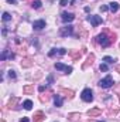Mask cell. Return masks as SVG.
Returning <instances> with one entry per match:
<instances>
[{
    "instance_id": "obj_30",
    "label": "cell",
    "mask_w": 120,
    "mask_h": 122,
    "mask_svg": "<svg viewBox=\"0 0 120 122\" xmlns=\"http://www.w3.org/2000/svg\"><path fill=\"white\" fill-rule=\"evenodd\" d=\"M66 54V50L65 48H60V56H65Z\"/></svg>"
},
{
    "instance_id": "obj_31",
    "label": "cell",
    "mask_w": 120,
    "mask_h": 122,
    "mask_svg": "<svg viewBox=\"0 0 120 122\" xmlns=\"http://www.w3.org/2000/svg\"><path fill=\"white\" fill-rule=\"evenodd\" d=\"M60 4H61V6H66V4H68V0H61Z\"/></svg>"
},
{
    "instance_id": "obj_24",
    "label": "cell",
    "mask_w": 120,
    "mask_h": 122,
    "mask_svg": "<svg viewBox=\"0 0 120 122\" xmlns=\"http://www.w3.org/2000/svg\"><path fill=\"white\" fill-rule=\"evenodd\" d=\"M99 68H100V71H103V72H106V71L109 70V67H107V64H106V62L100 64V67H99Z\"/></svg>"
},
{
    "instance_id": "obj_11",
    "label": "cell",
    "mask_w": 120,
    "mask_h": 122,
    "mask_svg": "<svg viewBox=\"0 0 120 122\" xmlns=\"http://www.w3.org/2000/svg\"><path fill=\"white\" fill-rule=\"evenodd\" d=\"M120 4L117 3V1H112V3H109V10L112 11V13H116L117 10H119Z\"/></svg>"
},
{
    "instance_id": "obj_4",
    "label": "cell",
    "mask_w": 120,
    "mask_h": 122,
    "mask_svg": "<svg viewBox=\"0 0 120 122\" xmlns=\"http://www.w3.org/2000/svg\"><path fill=\"white\" fill-rule=\"evenodd\" d=\"M86 20L89 21L93 27H97L99 24H102V23H103V20H102V17H100V16H93V14H92V16H88V17H86Z\"/></svg>"
},
{
    "instance_id": "obj_33",
    "label": "cell",
    "mask_w": 120,
    "mask_h": 122,
    "mask_svg": "<svg viewBox=\"0 0 120 122\" xmlns=\"http://www.w3.org/2000/svg\"><path fill=\"white\" fill-rule=\"evenodd\" d=\"M20 122H30V121H28V118H27V117H24V118H21V119H20Z\"/></svg>"
},
{
    "instance_id": "obj_36",
    "label": "cell",
    "mask_w": 120,
    "mask_h": 122,
    "mask_svg": "<svg viewBox=\"0 0 120 122\" xmlns=\"http://www.w3.org/2000/svg\"><path fill=\"white\" fill-rule=\"evenodd\" d=\"M116 71H117V72H120V65H117V68H116Z\"/></svg>"
},
{
    "instance_id": "obj_27",
    "label": "cell",
    "mask_w": 120,
    "mask_h": 122,
    "mask_svg": "<svg viewBox=\"0 0 120 122\" xmlns=\"http://www.w3.org/2000/svg\"><path fill=\"white\" fill-rule=\"evenodd\" d=\"M78 117H79V114H71V115H69V118H72V121H75Z\"/></svg>"
},
{
    "instance_id": "obj_29",
    "label": "cell",
    "mask_w": 120,
    "mask_h": 122,
    "mask_svg": "<svg viewBox=\"0 0 120 122\" xmlns=\"http://www.w3.org/2000/svg\"><path fill=\"white\" fill-rule=\"evenodd\" d=\"M45 88H47L45 85H40V87H38V91H40V92H44V91H45Z\"/></svg>"
},
{
    "instance_id": "obj_18",
    "label": "cell",
    "mask_w": 120,
    "mask_h": 122,
    "mask_svg": "<svg viewBox=\"0 0 120 122\" xmlns=\"http://www.w3.org/2000/svg\"><path fill=\"white\" fill-rule=\"evenodd\" d=\"M61 92H62V94H65L68 98H72V97H74V91H72V90H65V88H62Z\"/></svg>"
},
{
    "instance_id": "obj_14",
    "label": "cell",
    "mask_w": 120,
    "mask_h": 122,
    "mask_svg": "<svg viewBox=\"0 0 120 122\" xmlns=\"http://www.w3.org/2000/svg\"><path fill=\"white\" fill-rule=\"evenodd\" d=\"M44 118H45V115H44L41 111H38V112L34 115V119H32V121H34V122H42V121H44Z\"/></svg>"
},
{
    "instance_id": "obj_7",
    "label": "cell",
    "mask_w": 120,
    "mask_h": 122,
    "mask_svg": "<svg viewBox=\"0 0 120 122\" xmlns=\"http://www.w3.org/2000/svg\"><path fill=\"white\" fill-rule=\"evenodd\" d=\"M61 20H62L64 23H71V21L75 20V14L68 13V11H64V13L61 14Z\"/></svg>"
},
{
    "instance_id": "obj_21",
    "label": "cell",
    "mask_w": 120,
    "mask_h": 122,
    "mask_svg": "<svg viewBox=\"0 0 120 122\" xmlns=\"http://www.w3.org/2000/svg\"><path fill=\"white\" fill-rule=\"evenodd\" d=\"M7 75H9V78H10V80H16V78H17V74H16V71H14V70H9Z\"/></svg>"
},
{
    "instance_id": "obj_13",
    "label": "cell",
    "mask_w": 120,
    "mask_h": 122,
    "mask_svg": "<svg viewBox=\"0 0 120 122\" xmlns=\"http://www.w3.org/2000/svg\"><path fill=\"white\" fill-rule=\"evenodd\" d=\"M100 112H102L100 108H92V109L88 111V115L89 117H97V115H100Z\"/></svg>"
},
{
    "instance_id": "obj_22",
    "label": "cell",
    "mask_w": 120,
    "mask_h": 122,
    "mask_svg": "<svg viewBox=\"0 0 120 122\" xmlns=\"http://www.w3.org/2000/svg\"><path fill=\"white\" fill-rule=\"evenodd\" d=\"M23 91L26 92V94H30V92L34 91V85H26V87L23 88Z\"/></svg>"
},
{
    "instance_id": "obj_35",
    "label": "cell",
    "mask_w": 120,
    "mask_h": 122,
    "mask_svg": "<svg viewBox=\"0 0 120 122\" xmlns=\"http://www.w3.org/2000/svg\"><path fill=\"white\" fill-rule=\"evenodd\" d=\"M7 1H9V3H10V4H14V3H16V1H17V0H7Z\"/></svg>"
},
{
    "instance_id": "obj_32",
    "label": "cell",
    "mask_w": 120,
    "mask_h": 122,
    "mask_svg": "<svg viewBox=\"0 0 120 122\" xmlns=\"http://www.w3.org/2000/svg\"><path fill=\"white\" fill-rule=\"evenodd\" d=\"M48 82H50V84H54V78H52V75L48 77Z\"/></svg>"
},
{
    "instance_id": "obj_26",
    "label": "cell",
    "mask_w": 120,
    "mask_h": 122,
    "mask_svg": "<svg viewBox=\"0 0 120 122\" xmlns=\"http://www.w3.org/2000/svg\"><path fill=\"white\" fill-rule=\"evenodd\" d=\"M71 54H72V57H74V58H79V57H81V53H75V51H72Z\"/></svg>"
},
{
    "instance_id": "obj_20",
    "label": "cell",
    "mask_w": 120,
    "mask_h": 122,
    "mask_svg": "<svg viewBox=\"0 0 120 122\" xmlns=\"http://www.w3.org/2000/svg\"><path fill=\"white\" fill-rule=\"evenodd\" d=\"M55 54H60V48H51L48 51V57H54Z\"/></svg>"
},
{
    "instance_id": "obj_10",
    "label": "cell",
    "mask_w": 120,
    "mask_h": 122,
    "mask_svg": "<svg viewBox=\"0 0 120 122\" xmlns=\"http://www.w3.org/2000/svg\"><path fill=\"white\" fill-rule=\"evenodd\" d=\"M93 61H95V54H89V56H88V60H86V62L82 65V68H83V70H85V68H88L89 65L93 64Z\"/></svg>"
},
{
    "instance_id": "obj_37",
    "label": "cell",
    "mask_w": 120,
    "mask_h": 122,
    "mask_svg": "<svg viewBox=\"0 0 120 122\" xmlns=\"http://www.w3.org/2000/svg\"><path fill=\"white\" fill-rule=\"evenodd\" d=\"M97 122H103V121H97Z\"/></svg>"
},
{
    "instance_id": "obj_8",
    "label": "cell",
    "mask_w": 120,
    "mask_h": 122,
    "mask_svg": "<svg viewBox=\"0 0 120 122\" xmlns=\"http://www.w3.org/2000/svg\"><path fill=\"white\" fill-rule=\"evenodd\" d=\"M7 58H9V60H13V58H14V53H11V51H9V50H3V53H1V56H0V60L6 61Z\"/></svg>"
},
{
    "instance_id": "obj_23",
    "label": "cell",
    "mask_w": 120,
    "mask_h": 122,
    "mask_svg": "<svg viewBox=\"0 0 120 122\" xmlns=\"http://www.w3.org/2000/svg\"><path fill=\"white\" fill-rule=\"evenodd\" d=\"M17 101H18V98H16V97H14V98H11V99H10V102H9V107H10V108H14V105L17 104Z\"/></svg>"
},
{
    "instance_id": "obj_19",
    "label": "cell",
    "mask_w": 120,
    "mask_h": 122,
    "mask_svg": "<svg viewBox=\"0 0 120 122\" xmlns=\"http://www.w3.org/2000/svg\"><path fill=\"white\" fill-rule=\"evenodd\" d=\"M41 6H42V3H41L40 0H34V1L31 3V7H32V9H41Z\"/></svg>"
},
{
    "instance_id": "obj_9",
    "label": "cell",
    "mask_w": 120,
    "mask_h": 122,
    "mask_svg": "<svg viewBox=\"0 0 120 122\" xmlns=\"http://www.w3.org/2000/svg\"><path fill=\"white\" fill-rule=\"evenodd\" d=\"M45 26H47V23H45V20H42V19H41V20H35V21L32 23V27H34L35 30H42Z\"/></svg>"
},
{
    "instance_id": "obj_6",
    "label": "cell",
    "mask_w": 120,
    "mask_h": 122,
    "mask_svg": "<svg viewBox=\"0 0 120 122\" xmlns=\"http://www.w3.org/2000/svg\"><path fill=\"white\" fill-rule=\"evenodd\" d=\"M54 67H55L57 71H65V74H71L72 72V67H68V65H65L62 62H55Z\"/></svg>"
},
{
    "instance_id": "obj_34",
    "label": "cell",
    "mask_w": 120,
    "mask_h": 122,
    "mask_svg": "<svg viewBox=\"0 0 120 122\" xmlns=\"http://www.w3.org/2000/svg\"><path fill=\"white\" fill-rule=\"evenodd\" d=\"M1 34H3V36H6V34H7V29H3V31H1Z\"/></svg>"
},
{
    "instance_id": "obj_16",
    "label": "cell",
    "mask_w": 120,
    "mask_h": 122,
    "mask_svg": "<svg viewBox=\"0 0 120 122\" xmlns=\"http://www.w3.org/2000/svg\"><path fill=\"white\" fill-rule=\"evenodd\" d=\"M23 108L27 109V111H30L31 108H32V101H31V99H26V101L23 102Z\"/></svg>"
},
{
    "instance_id": "obj_3",
    "label": "cell",
    "mask_w": 120,
    "mask_h": 122,
    "mask_svg": "<svg viewBox=\"0 0 120 122\" xmlns=\"http://www.w3.org/2000/svg\"><path fill=\"white\" fill-rule=\"evenodd\" d=\"M81 98H82V101H85V102H92L93 101V92L90 88H85L82 94H81Z\"/></svg>"
},
{
    "instance_id": "obj_2",
    "label": "cell",
    "mask_w": 120,
    "mask_h": 122,
    "mask_svg": "<svg viewBox=\"0 0 120 122\" xmlns=\"http://www.w3.org/2000/svg\"><path fill=\"white\" fill-rule=\"evenodd\" d=\"M113 84H115V81H113L112 75H107L99 81V87H102V88H110V87H113Z\"/></svg>"
},
{
    "instance_id": "obj_15",
    "label": "cell",
    "mask_w": 120,
    "mask_h": 122,
    "mask_svg": "<svg viewBox=\"0 0 120 122\" xmlns=\"http://www.w3.org/2000/svg\"><path fill=\"white\" fill-rule=\"evenodd\" d=\"M32 65V61H31L30 57H27V58H24V60L21 61V67H24V68H28Z\"/></svg>"
},
{
    "instance_id": "obj_28",
    "label": "cell",
    "mask_w": 120,
    "mask_h": 122,
    "mask_svg": "<svg viewBox=\"0 0 120 122\" xmlns=\"http://www.w3.org/2000/svg\"><path fill=\"white\" fill-rule=\"evenodd\" d=\"M99 9H100V11H107V10H109V7H107V6H100Z\"/></svg>"
},
{
    "instance_id": "obj_12",
    "label": "cell",
    "mask_w": 120,
    "mask_h": 122,
    "mask_svg": "<svg viewBox=\"0 0 120 122\" xmlns=\"http://www.w3.org/2000/svg\"><path fill=\"white\" fill-rule=\"evenodd\" d=\"M62 104H64V99L61 98V95H54V105L57 108H60V107H62Z\"/></svg>"
},
{
    "instance_id": "obj_17",
    "label": "cell",
    "mask_w": 120,
    "mask_h": 122,
    "mask_svg": "<svg viewBox=\"0 0 120 122\" xmlns=\"http://www.w3.org/2000/svg\"><path fill=\"white\" fill-rule=\"evenodd\" d=\"M1 20H3V23L10 21V20H11V14H10V13H7V11H4V13H3V16H1Z\"/></svg>"
},
{
    "instance_id": "obj_5",
    "label": "cell",
    "mask_w": 120,
    "mask_h": 122,
    "mask_svg": "<svg viewBox=\"0 0 120 122\" xmlns=\"http://www.w3.org/2000/svg\"><path fill=\"white\" fill-rule=\"evenodd\" d=\"M72 34H74V26H71V24L60 29V36L61 37H68V36H72Z\"/></svg>"
},
{
    "instance_id": "obj_1",
    "label": "cell",
    "mask_w": 120,
    "mask_h": 122,
    "mask_svg": "<svg viewBox=\"0 0 120 122\" xmlns=\"http://www.w3.org/2000/svg\"><path fill=\"white\" fill-rule=\"evenodd\" d=\"M115 37H116V34L112 36V37H107V33L105 31V33H100V34L96 37V41H97L102 47H109V46L112 44V41H115Z\"/></svg>"
},
{
    "instance_id": "obj_25",
    "label": "cell",
    "mask_w": 120,
    "mask_h": 122,
    "mask_svg": "<svg viewBox=\"0 0 120 122\" xmlns=\"http://www.w3.org/2000/svg\"><path fill=\"white\" fill-rule=\"evenodd\" d=\"M103 61H105V62H106V64H112V62H113V58H112V57H109V56H106V57H103Z\"/></svg>"
}]
</instances>
